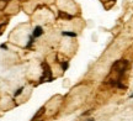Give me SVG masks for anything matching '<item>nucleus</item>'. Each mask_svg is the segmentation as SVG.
<instances>
[{"instance_id": "nucleus-3", "label": "nucleus", "mask_w": 133, "mask_h": 121, "mask_svg": "<svg viewBox=\"0 0 133 121\" xmlns=\"http://www.w3.org/2000/svg\"><path fill=\"white\" fill-rule=\"evenodd\" d=\"M63 36H69V37H76V32H68V31H63L62 32Z\"/></svg>"}, {"instance_id": "nucleus-7", "label": "nucleus", "mask_w": 133, "mask_h": 121, "mask_svg": "<svg viewBox=\"0 0 133 121\" xmlns=\"http://www.w3.org/2000/svg\"><path fill=\"white\" fill-rule=\"evenodd\" d=\"M129 98H133V94H131V95H129Z\"/></svg>"}, {"instance_id": "nucleus-1", "label": "nucleus", "mask_w": 133, "mask_h": 121, "mask_svg": "<svg viewBox=\"0 0 133 121\" xmlns=\"http://www.w3.org/2000/svg\"><path fill=\"white\" fill-rule=\"evenodd\" d=\"M43 35V29L41 27V26H36L35 27V30H33V37H41Z\"/></svg>"}, {"instance_id": "nucleus-5", "label": "nucleus", "mask_w": 133, "mask_h": 121, "mask_svg": "<svg viewBox=\"0 0 133 121\" xmlns=\"http://www.w3.org/2000/svg\"><path fill=\"white\" fill-rule=\"evenodd\" d=\"M69 67V63L68 62H62V70H67Z\"/></svg>"}, {"instance_id": "nucleus-8", "label": "nucleus", "mask_w": 133, "mask_h": 121, "mask_svg": "<svg viewBox=\"0 0 133 121\" xmlns=\"http://www.w3.org/2000/svg\"><path fill=\"white\" fill-rule=\"evenodd\" d=\"M86 121H94V120H92V119H90V120H86Z\"/></svg>"}, {"instance_id": "nucleus-4", "label": "nucleus", "mask_w": 133, "mask_h": 121, "mask_svg": "<svg viewBox=\"0 0 133 121\" xmlns=\"http://www.w3.org/2000/svg\"><path fill=\"white\" fill-rule=\"evenodd\" d=\"M22 91H24V88H19L16 91H15V94H14V96L16 98V96H19V95H21L22 94Z\"/></svg>"}, {"instance_id": "nucleus-2", "label": "nucleus", "mask_w": 133, "mask_h": 121, "mask_svg": "<svg viewBox=\"0 0 133 121\" xmlns=\"http://www.w3.org/2000/svg\"><path fill=\"white\" fill-rule=\"evenodd\" d=\"M43 114H44V107H41V109H40V111H38V112H37V114L33 116L32 121H36V120H37V119H40V117H41Z\"/></svg>"}, {"instance_id": "nucleus-6", "label": "nucleus", "mask_w": 133, "mask_h": 121, "mask_svg": "<svg viewBox=\"0 0 133 121\" xmlns=\"http://www.w3.org/2000/svg\"><path fill=\"white\" fill-rule=\"evenodd\" d=\"M0 47H1V48H6V45H5V43H3V45L0 46Z\"/></svg>"}]
</instances>
